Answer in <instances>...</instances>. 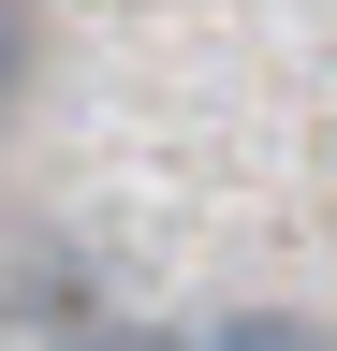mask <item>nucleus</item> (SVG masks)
I'll use <instances>...</instances> for the list:
<instances>
[{
  "label": "nucleus",
  "instance_id": "nucleus-1",
  "mask_svg": "<svg viewBox=\"0 0 337 351\" xmlns=\"http://www.w3.org/2000/svg\"><path fill=\"white\" fill-rule=\"evenodd\" d=\"M191 351H337L323 322H293V307H235L220 337H191Z\"/></svg>",
  "mask_w": 337,
  "mask_h": 351
}]
</instances>
